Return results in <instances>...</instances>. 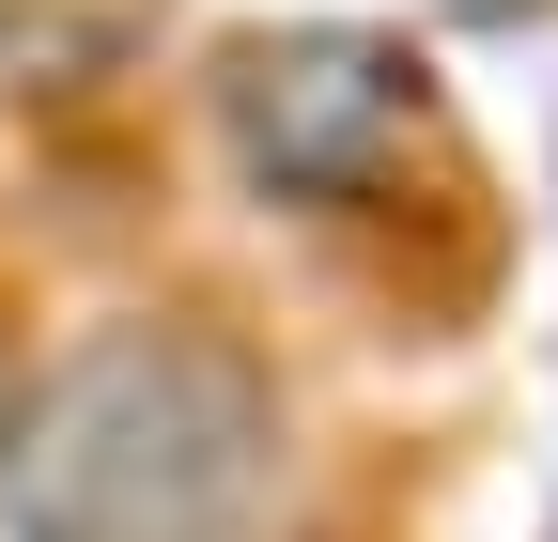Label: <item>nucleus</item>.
Wrapping results in <instances>:
<instances>
[{"instance_id":"7ed1b4c3","label":"nucleus","mask_w":558,"mask_h":542,"mask_svg":"<svg viewBox=\"0 0 558 542\" xmlns=\"http://www.w3.org/2000/svg\"><path fill=\"white\" fill-rule=\"evenodd\" d=\"M156 32H171V0H0V94L78 109V94H109Z\"/></svg>"},{"instance_id":"f257e3e1","label":"nucleus","mask_w":558,"mask_h":542,"mask_svg":"<svg viewBox=\"0 0 558 542\" xmlns=\"http://www.w3.org/2000/svg\"><path fill=\"white\" fill-rule=\"evenodd\" d=\"M279 496H295V387L218 310L78 325L0 434L16 542H264Z\"/></svg>"},{"instance_id":"20e7f679","label":"nucleus","mask_w":558,"mask_h":542,"mask_svg":"<svg viewBox=\"0 0 558 542\" xmlns=\"http://www.w3.org/2000/svg\"><path fill=\"white\" fill-rule=\"evenodd\" d=\"M16 387H32V357H16V325H0V434H16Z\"/></svg>"},{"instance_id":"f03ea898","label":"nucleus","mask_w":558,"mask_h":542,"mask_svg":"<svg viewBox=\"0 0 558 542\" xmlns=\"http://www.w3.org/2000/svg\"><path fill=\"white\" fill-rule=\"evenodd\" d=\"M218 124H233V171H248L264 201H295V218H403V186L450 171L435 78H418V47H388V32L233 47Z\"/></svg>"}]
</instances>
